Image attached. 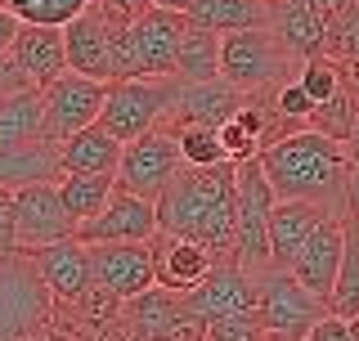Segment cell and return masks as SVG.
I'll return each mask as SVG.
<instances>
[{
    "instance_id": "cell-1",
    "label": "cell",
    "mask_w": 359,
    "mask_h": 341,
    "mask_svg": "<svg viewBox=\"0 0 359 341\" xmlns=\"http://www.w3.org/2000/svg\"><path fill=\"white\" fill-rule=\"evenodd\" d=\"M261 166L278 198H306L337 215H346V185H351V149L323 131H287L261 149Z\"/></svg>"
},
{
    "instance_id": "cell-2",
    "label": "cell",
    "mask_w": 359,
    "mask_h": 341,
    "mask_svg": "<svg viewBox=\"0 0 359 341\" xmlns=\"http://www.w3.org/2000/svg\"><path fill=\"white\" fill-rule=\"evenodd\" d=\"M157 229L211 247L220 260L233 256V162L180 166L157 198Z\"/></svg>"
},
{
    "instance_id": "cell-3",
    "label": "cell",
    "mask_w": 359,
    "mask_h": 341,
    "mask_svg": "<svg viewBox=\"0 0 359 341\" xmlns=\"http://www.w3.org/2000/svg\"><path fill=\"white\" fill-rule=\"evenodd\" d=\"M189 32L184 9L153 5L135 22H112V81L130 76H175L180 41Z\"/></svg>"
},
{
    "instance_id": "cell-4",
    "label": "cell",
    "mask_w": 359,
    "mask_h": 341,
    "mask_svg": "<svg viewBox=\"0 0 359 341\" xmlns=\"http://www.w3.org/2000/svg\"><path fill=\"white\" fill-rule=\"evenodd\" d=\"M301 54L274 27H243L220 36V76L243 86L247 95H274L278 86L297 81Z\"/></svg>"
},
{
    "instance_id": "cell-5",
    "label": "cell",
    "mask_w": 359,
    "mask_h": 341,
    "mask_svg": "<svg viewBox=\"0 0 359 341\" xmlns=\"http://www.w3.org/2000/svg\"><path fill=\"white\" fill-rule=\"evenodd\" d=\"M278 193L269 185L261 157L233 162V260L261 274L269 265V215Z\"/></svg>"
},
{
    "instance_id": "cell-6",
    "label": "cell",
    "mask_w": 359,
    "mask_h": 341,
    "mask_svg": "<svg viewBox=\"0 0 359 341\" xmlns=\"http://www.w3.org/2000/svg\"><path fill=\"white\" fill-rule=\"evenodd\" d=\"M180 76H130V81H108V99L99 112V126L117 135L121 144L149 135L153 126L171 121V108L180 99Z\"/></svg>"
},
{
    "instance_id": "cell-7",
    "label": "cell",
    "mask_w": 359,
    "mask_h": 341,
    "mask_svg": "<svg viewBox=\"0 0 359 341\" xmlns=\"http://www.w3.org/2000/svg\"><path fill=\"white\" fill-rule=\"evenodd\" d=\"M256 310L269 341H306V333L328 314V301H319L287 265H265L256 274Z\"/></svg>"
},
{
    "instance_id": "cell-8",
    "label": "cell",
    "mask_w": 359,
    "mask_h": 341,
    "mask_svg": "<svg viewBox=\"0 0 359 341\" xmlns=\"http://www.w3.org/2000/svg\"><path fill=\"white\" fill-rule=\"evenodd\" d=\"M54 297L41 283L32 256H5L0 265V341H32L50 328Z\"/></svg>"
},
{
    "instance_id": "cell-9",
    "label": "cell",
    "mask_w": 359,
    "mask_h": 341,
    "mask_svg": "<svg viewBox=\"0 0 359 341\" xmlns=\"http://www.w3.org/2000/svg\"><path fill=\"white\" fill-rule=\"evenodd\" d=\"M180 166H184V153H180L175 131L153 126L149 135H140V140H130L126 149H121L117 189L135 193V198L157 202V198H162V189L180 175Z\"/></svg>"
},
{
    "instance_id": "cell-10",
    "label": "cell",
    "mask_w": 359,
    "mask_h": 341,
    "mask_svg": "<svg viewBox=\"0 0 359 341\" xmlns=\"http://www.w3.org/2000/svg\"><path fill=\"white\" fill-rule=\"evenodd\" d=\"M14 225H18V252L32 256L36 247L76 238V215L63 207L59 180H36V185H18L14 189Z\"/></svg>"
},
{
    "instance_id": "cell-11",
    "label": "cell",
    "mask_w": 359,
    "mask_h": 341,
    "mask_svg": "<svg viewBox=\"0 0 359 341\" xmlns=\"http://www.w3.org/2000/svg\"><path fill=\"white\" fill-rule=\"evenodd\" d=\"M41 99H45V140L63 144V140H72L76 131H86V126L99 121L104 99H108V81H95V76H81V72L67 67L63 76H54L50 86H41Z\"/></svg>"
},
{
    "instance_id": "cell-12",
    "label": "cell",
    "mask_w": 359,
    "mask_h": 341,
    "mask_svg": "<svg viewBox=\"0 0 359 341\" xmlns=\"http://www.w3.org/2000/svg\"><path fill=\"white\" fill-rule=\"evenodd\" d=\"M90 247V283L108 297L130 301L157 283L153 269V238L149 243H86Z\"/></svg>"
},
{
    "instance_id": "cell-13",
    "label": "cell",
    "mask_w": 359,
    "mask_h": 341,
    "mask_svg": "<svg viewBox=\"0 0 359 341\" xmlns=\"http://www.w3.org/2000/svg\"><path fill=\"white\" fill-rule=\"evenodd\" d=\"M153 234H157V202L135 198L126 189H112L108 207L76 229L81 243H149Z\"/></svg>"
},
{
    "instance_id": "cell-14",
    "label": "cell",
    "mask_w": 359,
    "mask_h": 341,
    "mask_svg": "<svg viewBox=\"0 0 359 341\" xmlns=\"http://www.w3.org/2000/svg\"><path fill=\"white\" fill-rule=\"evenodd\" d=\"M184 301L194 305L202 319H224V314H243V310H256V274L238 260H216L211 274L198 283L194 292H184Z\"/></svg>"
},
{
    "instance_id": "cell-15",
    "label": "cell",
    "mask_w": 359,
    "mask_h": 341,
    "mask_svg": "<svg viewBox=\"0 0 359 341\" xmlns=\"http://www.w3.org/2000/svg\"><path fill=\"white\" fill-rule=\"evenodd\" d=\"M9 63L22 76V86H50L54 76L67 72V45L63 27L50 22H22L14 45H9Z\"/></svg>"
},
{
    "instance_id": "cell-16",
    "label": "cell",
    "mask_w": 359,
    "mask_h": 341,
    "mask_svg": "<svg viewBox=\"0 0 359 341\" xmlns=\"http://www.w3.org/2000/svg\"><path fill=\"white\" fill-rule=\"evenodd\" d=\"M63 45H67V67L95 81H112V22L99 5L63 22Z\"/></svg>"
},
{
    "instance_id": "cell-17",
    "label": "cell",
    "mask_w": 359,
    "mask_h": 341,
    "mask_svg": "<svg viewBox=\"0 0 359 341\" xmlns=\"http://www.w3.org/2000/svg\"><path fill=\"white\" fill-rule=\"evenodd\" d=\"M32 265H36L41 283L50 288L54 305H72L90 292V247L81 238H63V243L36 247Z\"/></svg>"
},
{
    "instance_id": "cell-18",
    "label": "cell",
    "mask_w": 359,
    "mask_h": 341,
    "mask_svg": "<svg viewBox=\"0 0 359 341\" xmlns=\"http://www.w3.org/2000/svg\"><path fill=\"white\" fill-rule=\"evenodd\" d=\"M341 247H346V215H328L306 238V247L297 252V260L287 269L301 279V288H310L319 301H328L337 283V265H341Z\"/></svg>"
},
{
    "instance_id": "cell-19",
    "label": "cell",
    "mask_w": 359,
    "mask_h": 341,
    "mask_svg": "<svg viewBox=\"0 0 359 341\" xmlns=\"http://www.w3.org/2000/svg\"><path fill=\"white\" fill-rule=\"evenodd\" d=\"M247 99H252V95H247L243 86H233L229 76L184 81V86H180L175 108H171V121H175V126H184V121H194V126H224Z\"/></svg>"
},
{
    "instance_id": "cell-20",
    "label": "cell",
    "mask_w": 359,
    "mask_h": 341,
    "mask_svg": "<svg viewBox=\"0 0 359 341\" xmlns=\"http://www.w3.org/2000/svg\"><path fill=\"white\" fill-rule=\"evenodd\" d=\"M216 252L202 243H189V238H175V234H153V269H157V283L171 292H194L202 279L211 274L216 265Z\"/></svg>"
},
{
    "instance_id": "cell-21",
    "label": "cell",
    "mask_w": 359,
    "mask_h": 341,
    "mask_svg": "<svg viewBox=\"0 0 359 341\" xmlns=\"http://www.w3.org/2000/svg\"><path fill=\"white\" fill-rule=\"evenodd\" d=\"M328 215V207L319 202H306V198H278L274 202V215H269V265H292L297 252L306 247V238L319 229Z\"/></svg>"
},
{
    "instance_id": "cell-22",
    "label": "cell",
    "mask_w": 359,
    "mask_h": 341,
    "mask_svg": "<svg viewBox=\"0 0 359 341\" xmlns=\"http://www.w3.org/2000/svg\"><path fill=\"white\" fill-rule=\"evenodd\" d=\"M121 149H126V144L95 121V126L76 131L72 140L59 144V166L72 170V175H117Z\"/></svg>"
},
{
    "instance_id": "cell-23",
    "label": "cell",
    "mask_w": 359,
    "mask_h": 341,
    "mask_svg": "<svg viewBox=\"0 0 359 341\" xmlns=\"http://www.w3.org/2000/svg\"><path fill=\"white\" fill-rule=\"evenodd\" d=\"M45 140V99L41 86H22L0 95V149H22V144Z\"/></svg>"
},
{
    "instance_id": "cell-24",
    "label": "cell",
    "mask_w": 359,
    "mask_h": 341,
    "mask_svg": "<svg viewBox=\"0 0 359 341\" xmlns=\"http://www.w3.org/2000/svg\"><path fill=\"white\" fill-rule=\"evenodd\" d=\"M180 305H184V292H171V288H162V283H153L140 297L121 301V328H126L135 341H157L162 328L175 319Z\"/></svg>"
},
{
    "instance_id": "cell-25",
    "label": "cell",
    "mask_w": 359,
    "mask_h": 341,
    "mask_svg": "<svg viewBox=\"0 0 359 341\" xmlns=\"http://www.w3.org/2000/svg\"><path fill=\"white\" fill-rule=\"evenodd\" d=\"M269 27H274L301 59H314V54L328 50V14L314 9V5H274L269 9Z\"/></svg>"
},
{
    "instance_id": "cell-26",
    "label": "cell",
    "mask_w": 359,
    "mask_h": 341,
    "mask_svg": "<svg viewBox=\"0 0 359 341\" xmlns=\"http://www.w3.org/2000/svg\"><path fill=\"white\" fill-rule=\"evenodd\" d=\"M269 0H189L184 14L198 27L211 32H243V27H269Z\"/></svg>"
},
{
    "instance_id": "cell-27",
    "label": "cell",
    "mask_w": 359,
    "mask_h": 341,
    "mask_svg": "<svg viewBox=\"0 0 359 341\" xmlns=\"http://www.w3.org/2000/svg\"><path fill=\"white\" fill-rule=\"evenodd\" d=\"M175 76L180 81H211V76H220V32L189 22L184 41H180Z\"/></svg>"
},
{
    "instance_id": "cell-28",
    "label": "cell",
    "mask_w": 359,
    "mask_h": 341,
    "mask_svg": "<svg viewBox=\"0 0 359 341\" xmlns=\"http://www.w3.org/2000/svg\"><path fill=\"white\" fill-rule=\"evenodd\" d=\"M328 314L359 319V220H346V247H341V265H337L332 297H328Z\"/></svg>"
},
{
    "instance_id": "cell-29",
    "label": "cell",
    "mask_w": 359,
    "mask_h": 341,
    "mask_svg": "<svg viewBox=\"0 0 359 341\" xmlns=\"http://www.w3.org/2000/svg\"><path fill=\"white\" fill-rule=\"evenodd\" d=\"M112 189H117V175H72V170H63V175H59L63 207L76 215V225L95 220V215L108 207Z\"/></svg>"
},
{
    "instance_id": "cell-30",
    "label": "cell",
    "mask_w": 359,
    "mask_h": 341,
    "mask_svg": "<svg viewBox=\"0 0 359 341\" xmlns=\"http://www.w3.org/2000/svg\"><path fill=\"white\" fill-rule=\"evenodd\" d=\"M175 140H180V153H184V166H216V162H229L220 149V126H175Z\"/></svg>"
},
{
    "instance_id": "cell-31",
    "label": "cell",
    "mask_w": 359,
    "mask_h": 341,
    "mask_svg": "<svg viewBox=\"0 0 359 341\" xmlns=\"http://www.w3.org/2000/svg\"><path fill=\"white\" fill-rule=\"evenodd\" d=\"M355 112H359V99L341 86L328 104H314L310 121H314V131H323V135H332V140L346 144V140H351V131H355Z\"/></svg>"
},
{
    "instance_id": "cell-32",
    "label": "cell",
    "mask_w": 359,
    "mask_h": 341,
    "mask_svg": "<svg viewBox=\"0 0 359 341\" xmlns=\"http://www.w3.org/2000/svg\"><path fill=\"white\" fill-rule=\"evenodd\" d=\"M297 81L306 86V95L314 104H328L337 90H341V67H337V59H328V54H314V59L301 63Z\"/></svg>"
},
{
    "instance_id": "cell-33",
    "label": "cell",
    "mask_w": 359,
    "mask_h": 341,
    "mask_svg": "<svg viewBox=\"0 0 359 341\" xmlns=\"http://www.w3.org/2000/svg\"><path fill=\"white\" fill-rule=\"evenodd\" d=\"M207 341H265L261 310H243V314L211 319V323H207Z\"/></svg>"
},
{
    "instance_id": "cell-34",
    "label": "cell",
    "mask_w": 359,
    "mask_h": 341,
    "mask_svg": "<svg viewBox=\"0 0 359 341\" xmlns=\"http://www.w3.org/2000/svg\"><path fill=\"white\" fill-rule=\"evenodd\" d=\"M269 104H274V112L287 121V126H297V121H310V112H314V99L306 95V86H301V81L278 86L274 95H269Z\"/></svg>"
},
{
    "instance_id": "cell-35",
    "label": "cell",
    "mask_w": 359,
    "mask_h": 341,
    "mask_svg": "<svg viewBox=\"0 0 359 341\" xmlns=\"http://www.w3.org/2000/svg\"><path fill=\"white\" fill-rule=\"evenodd\" d=\"M157 341H207V319H202L194 305L184 301L175 310V319L162 328V337H157Z\"/></svg>"
},
{
    "instance_id": "cell-36",
    "label": "cell",
    "mask_w": 359,
    "mask_h": 341,
    "mask_svg": "<svg viewBox=\"0 0 359 341\" xmlns=\"http://www.w3.org/2000/svg\"><path fill=\"white\" fill-rule=\"evenodd\" d=\"M95 5V0H41L32 22H50V27H63V22H72L76 14H86V9Z\"/></svg>"
},
{
    "instance_id": "cell-37",
    "label": "cell",
    "mask_w": 359,
    "mask_h": 341,
    "mask_svg": "<svg viewBox=\"0 0 359 341\" xmlns=\"http://www.w3.org/2000/svg\"><path fill=\"white\" fill-rule=\"evenodd\" d=\"M18 256V225H14V189H0V260Z\"/></svg>"
},
{
    "instance_id": "cell-38",
    "label": "cell",
    "mask_w": 359,
    "mask_h": 341,
    "mask_svg": "<svg viewBox=\"0 0 359 341\" xmlns=\"http://www.w3.org/2000/svg\"><path fill=\"white\" fill-rule=\"evenodd\" d=\"M95 5L108 14V22H135L144 9H153V0H95Z\"/></svg>"
},
{
    "instance_id": "cell-39",
    "label": "cell",
    "mask_w": 359,
    "mask_h": 341,
    "mask_svg": "<svg viewBox=\"0 0 359 341\" xmlns=\"http://www.w3.org/2000/svg\"><path fill=\"white\" fill-rule=\"evenodd\" d=\"M306 341H351V319H337V314H323L319 323L306 333Z\"/></svg>"
},
{
    "instance_id": "cell-40",
    "label": "cell",
    "mask_w": 359,
    "mask_h": 341,
    "mask_svg": "<svg viewBox=\"0 0 359 341\" xmlns=\"http://www.w3.org/2000/svg\"><path fill=\"white\" fill-rule=\"evenodd\" d=\"M18 27H22V18L9 14V9L0 5V54H9V45H14V36H18Z\"/></svg>"
},
{
    "instance_id": "cell-41",
    "label": "cell",
    "mask_w": 359,
    "mask_h": 341,
    "mask_svg": "<svg viewBox=\"0 0 359 341\" xmlns=\"http://www.w3.org/2000/svg\"><path fill=\"white\" fill-rule=\"evenodd\" d=\"M9 90H22V76L14 72L9 54H0V95H9Z\"/></svg>"
},
{
    "instance_id": "cell-42",
    "label": "cell",
    "mask_w": 359,
    "mask_h": 341,
    "mask_svg": "<svg viewBox=\"0 0 359 341\" xmlns=\"http://www.w3.org/2000/svg\"><path fill=\"white\" fill-rule=\"evenodd\" d=\"M0 5H5L9 14H18L22 22H32V14H36V5H41V0H0Z\"/></svg>"
},
{
    "instance_id": "cell-43",
    "label": "cell",
    "mask_w": 359,
    "mask_h": 341,
    "mask_svg": "<svg viewBox=\"0 0 359 341\" xmlns=\"http://www.w3.org/2000/svg\"><path fill=\"white\" fill-rule=\"evenodd\" d=\"M346 149H351V157H359V112H355V131H351V140H346Z\"/></svg>"
},
{
    "instance_id": "cell-44",
    "label": "cell",
    "mask_w": 359,
    "mask_h": 341,
    "mask_svg": "<svg viewBox=\"0 0 359 341\" xmlns=\"http://www.w3.org/2000/svg\"><path fill=\"white\" fill-rule=\"evenodd\" d=\"M269 5H314V0H269Z\"/></svg>"
},
{
    "instance_id": "cell-45",
    "label": "cell",
    "mask_w": 359,
    "mask_h": 341,
    "mask_svg": "<svg viewBox=\"0 0 359 341\" xmlns=\"http://www.w3.org/2000/svg\"><path fill=\"white\" fill-rule=\"evenodd\" d=\"M351 341H359V319H351Z\"/></svg>"
}]
</instances>
